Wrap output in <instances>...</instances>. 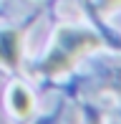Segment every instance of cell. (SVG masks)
<instances>
[{
  "label": "cell",
  "instance_id": "obj_1",
  "mask_svg": "<svg viewBox=\"0 0 121 124\" xmlns=\"http://www.w3.org/2000/svg\"><path fill=\"white\" fill-rule=\"evenodd\" d=\"M103 41L88 28H78V25H66L56 33L48 56L33 69V76H58L66 74L81 56H86L93 48H101Z\"/></svg>",
  "mask_w": 121,
  "mask_h": 124
},
{
  "label": "cell",
  "instance_id": "obj_4",
  "mask_svg": "<svg viewBox=\"0 0 121 124\" xmlns=\"http://www.w3.org/2000/svg\"><path fill=\"white\" fill-rule=\"evenodd\" d=\"M116 5H121V0H101V10H114Z\"/></svg>",
  "mask_w": 121,
  "mask_h": 124
},
{
  "label": "cell",
  "instance_id": "obj_2",
  "mask_svg": "<svg viewBox=\"0 0 121 124\" xmlns=\"http://www.w3.org/2000/svg\"><path fill=\"white\" fill-rule=\"evenodd\" d=\"M20 56H23V31L18 28L0 31V63L15 71L20 66Z\"/></svg>",
  "mask_w": 121,
  "mask_h": 124
},
{
  "label": "cell",
  "instance_id": "obj_5",
  "mask_svg": "<svg viewBox=\"0 0 121 124\" xmlns=\"http://www.w3.org/2000/svg\"><path fill=\"white\" fill-rule=\"evenodd\" d=\"M91 124H101V119H98V116L93 114V116H91Z\"/></svg>",
  "mask_w": 121,
  "mask_h": 124
},
{
  "label": "cell",
  "instance_id": "obj_3",
  "mask_svg": "<svg viewBox=\"0 0 121 124\" xmlns=\"http://www.w3.org/2000/svg\"><path fill=\"white\" fill-rule=\"evenodd\" d=\"M8 106H10V111H13L18 119H25V116H30V111H33V96H30V91L23 86V84H13L10 86V94H8Z\"/></svg>",
  "mask_w": 121,
  "mask_h": 124
}]
</instances>
